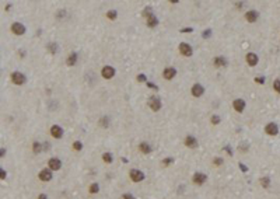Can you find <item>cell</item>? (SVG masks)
<instances>
[{
	"label": "cell",
	"instance_id": "cell-1",
	"mask_svg": "<svg viewBox=\"0 0 280 199\" xmlns=\"http://www.w3.org/2000/svg\"><path fill=\"white\" fill-rule=\"evenodd\" d=\"M11 80H13V83L17 84V86H21V84H24L25 82H27L25 76H24L23 73H20V72H14V73H11Z\"/></svg>",
	"mask_w": 280,
	"mask_h": 199
},
{
	"label": "cell",
	"instance_id": "cell-2",
	"mask_svg": "<svg viewBox=\"0 0 280 199\" xmlns=\"http://www.w3.org/2000/svg\"><path fill=\"white\" fill-rule=\"evenodd\" d=\"M129 175H130V180H132L133 182H140L144 178V174L142 171H139V170H130Z\"/></svg>",
	"mask_w": 280,
	"mask_h": 199
},
{
	"label": "cell",
	"instance_id": "cell-3",
	"mask_svg": "<svg viewBox=\"0 0 280 199\" xmlns=\"http://www.w3.org/2000/svg\"><path fill=\"white\" fill-rule=\"evenodd\" d=\"M148 107L153 109V111H158L161 108V100L158 97H151L148 100Z\"/></svg>",
	"mask_w": 280,
	"mask_h": 199
},
{
	"label": "cell",
	"instance_id": "cell-4",
	"mask_svg": "<svg viewBox=\"0 0 280 199\" xmlns=\"http://www.w3.org/2000/svg\"><path fill=\"white\" fill-rule=\"evenodd\" d=\"M101 74H102V77H104V79H112V77H114V74H115V69H114V67H111V66H105V67H102Z\"/></svg>",
	"mask_w": 280,
	"mask_h": 199
},
{
	"label": "cell",
	"instance_id": "cell-5",
	"mask_svg": "<svg viewBox=\"0 0 280 199\" xmlns=\"http://www.w3.org/2000/svg\"><path fill=\"white\" fill-rule=\"evenodd\" d=\"M265 131H266V133H267V135H270V136H275V135H277V132H279V128H277V125H276V123L270 122V123H267V125H266Z\"/></svg>",
	"mask_w": 280,
	"mask_h": 199
},
{
	"label": "cell",
	"instance_id": "cell-6",
	"mask_svg": "<svg viewBox=\"0 0 280 199\" xmlns=\"http://www.w3.org/2000/svg\"><path fill=\"white\" fill-rule=\"evenodd\" d=\"M11 31H13V34H16V35H23V34L25 33V27L23 24H20V23H14L11 25Z\"/></svg>",
	"mask_w": 280,
	"mask_h": 199
},
{
	"label": "cell",
	"instance_id": "cell-7",
	"mask_svg": "<svg viewBox=\"0 0 280 199\" xmlns=\"http://www.w3.org/2000/svg\"><path fill=\"white\" fill-rule=\"evenodd\" d=\"M48 166H49L50 170L58 171V170H60V167H62V161H60L59 159H50L49 161H48Z\"/></svg>",
	"mask_w": 280,
	"mask_h": 199
},
{
	"label": "cell",
	"instance_id": "cell-8",
	"mask_svg": "<svg viewBox=\"0 0 280 199\" xmlns=\"http://www.w3.org/2000/svg\"><path fill=\"white\" fill-rule=\"evenodd\" d=\"M206 180H207V175H205L203 172H196V174L193 175V182L199 184V185L205 184L206 182Z\"/></svg>",
	"mask_w": 280,
	"mask_h": 199
},
{
	"label": "cell",
	"instance_id": "cell-9",
	"mask_svg": "<svg viewBox=\"0 0 280 199\" xmlns=\"http://www.w3.org/2000/svg\"><path fill=\"white\" fill-rule=\"evenodd\" d=\"M179 52H181L183 56H191V55H192V48H191L188 44L182 42L181 45H179Z\"/></svg>",
	"mask_w": 280,
	"mask_h": 199
},
{
	"label": "cell",
	"instance_id": "cell-10",
	"mask_svg": "<svg viewBox=\"0 0 280 199\" xmlns=\"http://www.w3.org/2000/svg\"><path fill=\"white\" fill-rule=\"evenodd\" d=\"M38 177H39V180L41 181H50V178H52V172H50V170H42L39 174H38Z\"/></svg>",
	"mask_w": 280,
	"mask_h": 199
},
{
	"label": "cell",
	"instance_id": "cell-11",
	"mask_svg": "<svg viewBox=\"0 0 280 199\" xmlns=\"http://www.w3.org/2000/svg\"><path fill=\"white\" fill-rule=\"evenodd\" d=\"M50 135H52L53 137L59 139V137H62L63 131H62V128H60V126H58V125H53V126L50 128Z\"/></svg>",
	"mask_w": 280,
	"mask_h": 199
},
{
	"label": "cell",
	"instance_id": "cell-12",
	"mask_svg": "<svg viewBox=\"0 0 280 199\" xmlns=\"http://www.w3.org/2000/svg\"><path fill=\"white\" fill-rule=\"evenodd\" d=\"M185 146L191 147V149H195L198 146V140L193 137V136H186L185 137Z\"/></svg>",
	"mask_w": 280,
	"mask_h": 199
},
{
	"label": "cell",
	"instance_id": "cell-13",
	"mask_svg": "<svg viewBox=\"0 0 280 199\" xmlns=\"http://www.w3.org/2000/svg\"><path fill=\"white\" fill-rule=\"evenodd\" d=\"M203 93H205V88H203L200 84H195V86L192 87V96H193V97H200Z\"/></svg>",
	"mask_w": 280,
	"mask_h": 199
},
{
	"label": "cell",
	"instance_id": "cell-14",
	"mask_svg": "<svg viewBox=\"0 0 280 199\" xmlns=\"http://www.w3.org/2000/svg\"><path fill=\"white\" fill-rule=\"evenodd\" d=\"M232 107H234V109H235L237 112H242L244 108H245V102H244L242 100H235L234 104H232Z\"/></svg>",
	"mask_w": 280,
	"mask_h": 199
},
{
	"label": "cell",
	"instance_id": "cell-15",
	"mask_svg": "<svg viewBox=\"0 0 280 199\" xmlns=\"http://www.w3.org/2000/svg\"><path fill=\"white\" fill-rule=\"evenodd\" d=\"M163 74H164V77L167 80H171V79H174V76L177 74V70H175L174 67H167Z\"/></svg>",
	"mask_w": 280,
	"mask_h": 199
},
{
	"label": "cell",
	"instance_id": "cell-16",
	"mask_svg": "<svg viewBox=\"0 0 280 199\" xmlns=\"http://www.w3.org/2000/svg\"><path fill=\"white\" fill-rule=\"evenodd\" d=\"M245 18H247L248 23H255L258 20V13L254 11V10H249V11H247V14H245Z\"/></svg>",
	"mask_w": 280,
	"mask_h": 199
},
{
	"label": "cell",
	"instance_id": "cell-17",
	"mask_svg": "<svg viewBox=\"0 0 280 199\" xmlns=\"http://www.w3.org/2000/svg\"><path fill=\"white\" fill-rule=\"evenodd\" d=\"M247 63L249 66H255L256 63H258V56L255 55V53H248L247 55Z\"/></svg>",
	"mask_w": 280,
	"mask_h": 199
},
{
	"label": "cell",
	"instance_id": "cell-18",
	"mask_svg": "<svg viewBox=\"0 0 280 199\" xmlns=\"http://www.w3.org/2000/svg\"><path fill=\"white\" fill-rule=\"evenodd\" d=\"M139 150H140L143 154H148V153L151 151V146L148 145L147 142H142V143L139 145Z\"/></svg>",
	"mask_w": 280,
	"mask_h": 199
},
{
	"label": "cell",
	"instance_id": "cell-19",
	"mask_svg": "<svg viewBox=\"0 0 280 199\" xmlns=\"http://www.w3.org/2000/svg\"><path fill=\"white\" fill-rule=\"evenodd\" d=\"M226 63H227V62H226V59H224V58H221V56L214 59V66H217V67L226 66Z\"/></svg>",
	"mask_w": 280,
	"mask_h": 199
},
{
	"label": "cell",
	"instance_id": "cell-20",
	"mask_svg": "<svg viewBox=\"0 0 280 199\" xmlns=\"http://www.w3.org/2000/svg\"><path fill=\"white\" fill-rule=\"evenodd\" d=\"M157 24H158V20H157L154 16H151V17H148V18H147V25H148V27H156Z\"/></svg>",
	"mask_w": 280,
	"mask_h": 199
},
{
	"label": "cell",
	"instance_id": "cell-21",
	"mask_svg": "<svg viewBox=\"0 0 280 199\" xmlns=\"http://www.w3.org/2000/svg\"><path fill=\"white\" fill-rule=\"evenodd\" d=\"M76 60H77V55H76V53H70V56L67 58V65L71 66V65L76 63Z\"/></svg>",
	"mask_w": 280,
	"mask_h": 199
},
{
	"label": "cell",
	"instance_id": "cell-22",
	"mask_svg": "<svg viewBox=\"0 0 280 199\" xmlns=\"http://www.w3.org/2000/svg\"><path fill=\"white\" fill-rule=\"evenodd\" d=\"M102 160L105 161V163H112V156H111V153H104V156H102Z\"/></svg>",
	"mask_w": 280,
	"mask_h": 199
},
{
	"label": "cell",
	"instance_id": "cell-23",
	"mask_svg": "<svg viewBox=\"0 0 280 199\" xmlns=\"http://www.w3.org/2000/svg\"><path fill=\"white\" fill-rule=\"evenodd\" d=\"M32 150H34V153H41V150H42V147H41V143H39V142H34Z\"/></svg>",
	"mask_w": 280,
	"mask_h": 199
},
{
	"label": "cell",
	"instance_id": "cell-24",
	"mask_svg": "<svg viewBox=\"0 0 280 199\" xmlns=\"http://www.w3.org/2000/svg\"><path fill=\"white\" fill-rule=\"evenodd\" d=\"M116 16H118V13H116L115 10H109V11L107 13V18H109V20H115Z\"/></svg>",
	"mask_w": 280,
	"mask_h": 199
},
{
	"label": "cell",
	"instance_id": "cell-25",
	"mask_svg": "<svg viewBox=\"0 0 280 199\" xmlns=\"http://www.w3.org/2000/svg\"><path fill=\"white\" fill-rule=\"evenodd\" d=\"M98 189H99V188H98V185H97V184H91V185H90V192H91V194H97V192H98Z\"/></svg>",
	"mask_w": 280,
	"mask_h": 199
},
{
	"label": "cell",
	"instance_id": "cell-26",
	"mask_svg": "<svg viewBox=\"0 0 280 199\" xmlns=\"http://www.w3.org/2000/svg\"><path fill=\"white\" fill-rule=\"evenodd\" d=\"M261 184H262V186H263V188H269V184H270V181H269V178H267V177H265V178H262V180H261Z\"/></svg>",
	"mask_w": 280,
	"mask_h": 199
},
{
	"label": "cell",
	"instance_id": "cell-27",
	"mask_svg": "<svg viewBox=\"0 0 280 199\" xmlns=\"http://www.w3.org/2000/svg\"><path fill=\"white\" fill-rule=\"evenodd\" d=\"M73 149L77 150V151H79V150H81V149H83L81 142H79V140H77V142H74V143H73Z\"/></svg>",
	"mask_w": 280,
	"mask_h": 199
},
{
	"label": "cell",
	"instance_id": "cell-28",
	"mask_svg": "<svg viewBox=\"0 0 280 199\" xmlns=\"http://www.w3.org/2000/svg\"><path fill=\"white\" fill-rule=\"evenodd\" d=\"M143 16L147 17V18L153 16V14H151V7H146V9H144V11H143Z\"/></svg>",
	"mask_w": 280,
	"mask_h": 199
},
{
	"label": "cell",
	"instance_id": "cell-29",
	"mask_svg": "<svg viewBox=\"0 0 280 199\" xmlns=\"http://www.w3.org/2000/svg\"><path fill=\"white\" fill-rule=\"evenodd\" d=\"M273 88L280 94V80H275L273 82Z\"/></svg>",
	"mask_w": 280,
	"mask_h": 199
},
{
	"label": "cell",
	"instance_id": "cell-30",
	"mask_svg": "<svg viewBox=\"0 0 280 199\" xmlns=\"http://www.w3.org/2000/svg\"><path fill=\"white\" fill-rule=\"evenodd\" d=\"M48 49L52 50V53H56V50H58V46H56L55 44H50V45H48Z\"/></svg>",
	"mask_w": 280,
	"mask_h": 199
},
{
	"label": "cell",
	"instance_id": "cell-31",
	"mask_svg": "<svg viewBox=\"0 0 280 199\" xmlns=\"http://www.w3.org/2000/svg\"><path fill=\"white\" fill-rule=\"evenodd\" d=\"M213 163H214V166H221V164H223V159L216 157V159L213 160Z\"/></svg>",
	"mask_w": 280,
	"mask_h": 199
},
{
	"label": "cell",
	"instance_id": "cell-32",
	"mask_svg": "<svg viewBox=\"0 0 280 199\" xmlns=\"http://www.w3.org/2000/svg\"><path fill=\"white\" fill-rule=\"evenodd\" d=\"M218 122H220V118H218V116H217V115L212 116V123H213V125H217Z\"/></svg>",
	"mask_w": 280,
	"mask_h": 199
},
{
	"label": "cell",
	"instance_id": "cell-33",
	"mask_svg": "<svg viewBox=\"0 0 280 199\" xmlns=\"http://www.w3.org/2000/svg\"><path fill=\"white\" fill-rule=\"evenodd\" d=\"M99 123H101L102 126H108V118H101Z\"/></svg>",
	"mask_w": 280,
	"mask_h": 199
},
{
	"label": "cell",
	"instance_id": "cell-34",
	"mask_svg": "<svg viewBox=\"0 0 280 199\" xmlns=\"http://www.w3.org/2000/svg\"><path fill=\"white\" fill-rule=\"evenodd\" d=\"M174 161V159H165V160H163V164H165V166H168L169 163H172Z\"/></svg>",
	"mask_w": 280,
	"mask_h": 199
},
{
	"label": "cell",
	"instance_id": "cell-35",
	"mask_svg": "<svg viewBox=\"0 0 280 199\" xmlns=\"http://www.w3.org/2000/svg\"><path fill=\"white\" fill-rule=\"evenodd\" d=\"M255 82H256V83L263 84L265 83V79H263V77H256V79H255Z\"/></svg>",
	"mask_w": 280,
	"mask_h": 199
},
{
	"label": "cell",
	"instance_id": "cell-36",
	"mask_svg": "<svg viewBox=\"0 0 280 199\" xmlns=\"http://www.w3.org/2000/svg\"><path fill=\"white\" fill-rule=\"evenodd\" d=\"M137 80H139V82H144V80H146V76H144V74H140V76H137Z\"/></svg>",
	"mask_w": 280,
	"mask_h": 199
},
{
	"label": "cell",
	"instance_id": "cell-37",
	"mask_svg": "<svg viewBox=\"0 0 280 199\" xmlns=\"http://www.w3.org/2000/svg\"><path fill=\"white\" fill-rule=\"evenodd\" d=\"M123 199H134V198H133V195H130V194H125Z\"/></svg>",
	"mask_w": 280,
	"mask_h": 199
},
{
	"label": "cell",
	"instance_id": "cell-38",
	"mask_svg": "<svg viewBox=\"0 0 280 199\" xmlns=\"http://www.w3.org/2000/svg\"><path fill=\"white\" fill-rule=\"evenodd\" d=\"M0 174H1V175H0V177H1V180H4V178H6V172H4V170H0Z\"/></svg>",
	"mask_w": 280,
	"mask_h": 199
},
{
	"label": "cell",
	"instance_id": "cell-39",
	"mask_svg": "<svg viewBox=\"0 0 280 199\" xmlns=\"http://www.w3.org/2000/svg\"><path fill=\"white\" fill-rule=\"evenodd\" d=\"M182 33H191L192 31V28H183V30H181Z\"/></svg>",
	"mask_w": 280,
	"mask_h": 199
},
{
	"label": "cell",
	"instance_id": "cell-40",
	"mask_svg": "<svg viewBox=\"0 0 280 199\" xmlns=\"http://www.w3.org/2000/svg\"><path fill=\"white\" fill-rule=\"evenodd\" d=\"M46 198H48V196H46L45 194H41V195L38 196V199H46Z\"/></svg>",
	"mask_w": 280,
	"mask_h": 199
},
{
	"label": "cell",
	"instance_id": "cell-41",
	"mask_svg": "<svg viewBox=\"0 0 280 199\" xmlns=\"http://www.w3.org/2000/svg\"><path fill=\"white\" fill-rule=\"evenodd\" d=\"M147 86H148V87H153V88H157V87H156L154 84H151V83H147Z\"/></svg>",
	"mask_w": 280,
	"mask_h": 199
}]
</instances>
